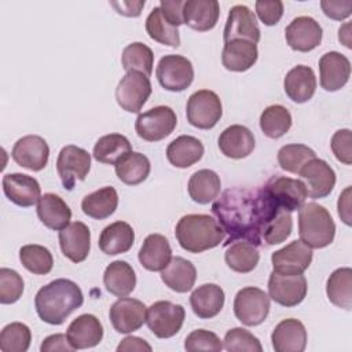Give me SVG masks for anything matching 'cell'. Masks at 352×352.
Wrapping results in <instances>:
<instances>
[{"label": "cell", "instance_id": "6f0895ef", "mask_svg": "<svg viewBox=\"0 0 352 352\" xmlns=\"http://www.w3.org/2000/svg\"><path fill=\"white\" fill-rule=\"evenodd\" d=\"M40 351L41 352H51V351L72 352V351H74V348L70 345V342L67 340V336H65V334H52V336H48L47 338L43 340Z\"/></svg>", "mask_w": 352, "mask_h": 352}, {"label": "cell", "instance_id": "44dd1931", "mask_svg": "<svg viewBox=\"0 0 352 352\" xmlns=\"http://www.w3.org/2000/svg\"><path fill=\"white\" fill-rule=\"evenodd\" d=\"M59 245L65 257L73 263L84 261L91 250V231L82 221H73L59 231Z\"/></svg>", "mask_w": 352, "mask_h": 352}, {"label": "cell", "instance_id": "816d5d0a", "mask_svg": "<svg viewBox=\"0 0 352 352\" xmlns=\"http://www.w3.org/2000/svg\"><path fill=\"white\" fill-rule=\"evenodd\" d=\"M184 349L188 352H197V351L219 352L223 349V342L213 331L198 329L191 331L186 337Z\"/></svg>", "mask_w": 352, "mask_h": 352}, {"label": "cell", "instance_id": "db71d44e", "mask_svg": "<svg viewBox=\"0 0 352 352\" xmlns=\"http://www.w3.org/2000/svg\"><path fill=\"white\" fill-rule=\"evenodd\" d=\"M256 12L260 21L267 26L276 25L283 15V3L280 0L274 1H256Z\"/></svg>", "mask_w": 352, "mask_h": 352}, {"label": "cell", "instance_id": "60d3db41", "mask_svg": "<svg viewBox=\"0 0 352 352\" xmlns=\"http://www.w3.org/2000/svg\"><path fill=\"white\" fill-rule=\"evenodd\" d=\"M132 151V144L121 133H109L99 138L94 146L92 155L100 164L116 165L120 158Z\"/></svg>", "mask_w": 352, "mask_h": 352}, {"label": "cell", "instance_id": "836d02e7", "mask_svg": "<svg viewBox=\"0 0 352 352\" xmlns=\"http://www.w3.org/2000/svg\"><path fill=\"white\" fill-rule=\"evenodd\" d=\"M161 279L170 290L187 293L195 283L197 270L190 260L176 256L172 257L169 264L161 271Z\"/></svg>", "mask_w": 352, "mask_h": 352}, {"label": "cell", "instance_id": "4dcf8cb0", "mask_svg": "<svg viewBox=\"0 0 352 352\" xmlns=\"http://www.w3.org/2000/svg\"><path fill=\"white\" fill-rule=\"evenodd\" d=\"M37 216L47 228L60 231L70 224L72 210L59 195L47 192L37 202Z\"/></svg>", "mask_w": 352, "mask_h": 352}, {"label": "cell", "instance_id": "f546056e", "mask_svg": "<svg viewBox=\"0 0 352 352\" xmlns=\"http://www.w3.org/2000/svg\"><path fill=\"white\" fill-rule=\"evenodd\" d=\"M224 300V290L219 285L205 283L191 293L190 305L199 319H210L223 309Z\"/></svg>", "mask_w": 352, "mask_h": 352}, {"label": "cell", "instance_id": "c3c4849f", "mask_svg": "<svg viewBox=\"0 0 352 352\" xmlns=\"http://www.w3.org/2000/svg\"><path fill=\"white\" fill-rule=\"evenodd\" d=\"M32 331L21 322H12L0 333V349L3 352H26L30 346Z\"/></svg>", "mask_w": 352, "mask_h": 352}, {"label": "cell", "instance_id": "7402d4cb", "mask_svg": "<svg viewBox=\"0 0 352 352\" xmlns=\"http://www.w3.org/2000/svg\"><path fill=\"white\" fill-rule=\"evenodd\" d=\"M1 183L4 195L18 206H33L41 197L40 184L33 176L25 173H6Z\"/></svg>", "mask_w": 352, "mask_h": 352}, {"label": "cell", "instance_id": "83f0119b", "mask_svg": "<svg viewBox=\"0 0 352 352\" xmlns=\"http://www.w3.org/2000/svg\"><path fill=\"white\" fill-rule=\"evenodd\" d=\"M258 58L257 44L249 40H231L224 43L221 52V63L230 72H246Z\"/></svg>", "mask_w": 352, "mask_h": 352}, {"label": "cell", "instance_id": "b9f144b4", "mask_svg": "<svg viewBox=\"0 0 352 352\" xmlns=\"http://www.w3.org/2000/svg\"><path fill=\"white\" fill-rule=\"evenodd\" d=\"M292 114L282 104H271L265 107L260 116V128L270 139H279L292 128Z\"/></svg>", "mask_w": 352, "mask_h": 352}, {"label": "cell", "instance_id": "11a10c76", "mask_svg": "<svg viewBox=\"0 0 352 352\" xmlns=\"http://www.w3.org/2000/svg\"><path fill=\"white\" fill-rule=\"evenodd\" d=\"M320 7H322L324 15L334 21L346 19L352 12V1L351 0H342V1L322 0Z\"/></svg>", "mask_w": 352, "mask_h": 352}, {"label": "cell", "instance_id": "8fae6325", "mask_svg": "<svg viewBox=\"0 0 352 352\" xmlns=\"http://www.w3.org/2000/svg\"><path fill=\"white\" fill-rule=\"evenodd\" d=\"M89 169L91 154L85 148L74 144L60 148L56 160V170L67 191H72L78 180H85Z\"/></svg>", "mask_w": 352, "mask_h": 352}, {"label": "cell", "instance_id": "f907efd6", "mask_svg": "<svg viewBox=\"0 0 352 352\" xmlns=\"http://www.w3.org/2000/svg\"><path fill=\"white\" fill-rule=\"evenodd\" d=\"M25 283L22 276L11 268H0V302L14 304L23 293Z\"/></svg>", "mask_w": 352, "mask_h": 352}, {"label": "cell", "instance_id": "d6986e66", "mask_svg": "<svg viewBox=\"0 0 352 352\" xmlns=\"http://www.w3.org/2000/svg\"><path fill=\"white\" fill-rule=\"evenodd\" d=\"M298 175L305 180V187L308 197L312 199H319L327 197L336 186V172L334 169L320 158H314L308 161L298 172Z\"/></svg>", "mask_w": 352, "mask_h": 352}, {"label": "cell", "instance_id": "e0dca14e", "mask_svg": "<svg viewBox=\"0 0 352 352\" xmlns=\"http://www.w3.org/2000/svg\"><path fill=\"white\" fill-rule=\"evenodd\" d=\"M260 37V28L253 11L243 4L231 7L223 32L224 43L241 38L257 44Z\"/></svg>", "mask_w": 352, "mask_h": 352}, {"label": "cell", "instance_id": "ab89813d", "mask_svg": "<svg viewBox=\"0 0 352 352\" xmlns=\"http://www.w3.org/2000/svg\"><path fill=\"white\" fill-rule=\"evenodd\" d=\"M329 301L342 309H352V270L349 267L337 268L326 282Z\"/></svg>", "mask_w": 352, "mask_h": 352}, {"label": "cell", "instance_id": "6da1fadb", "mask_svg": "<svg viewBox=\"0 0 352 352\" xmlns=\"http://www.w3.org/2000/svg\"><path fill=\"white\" fill-rule=\"evenodd\" d=\"M212 213L217 223L228 234L224 243L249 241L256 246L263 243L261 231L267 217V208L260 190L232 187L213 202Z\"/></svg>", "mask_w": 352, "mask_h": 352}, {"label": "cell", "instance_id": "680465c9", "mask_svg": "<svg viewBox=\"0 0 352 352\" xmlns=\"http://www.w3.org/2000/svg\"><path fill=\"white\" fill-rule=\"evenodd\" d=\"M110 6L116 8V11L125 16H139L142 8L144 7V0L139 1H111Z\"/></svg>", "mask_w": 352, "mask_h": 352}, {"label": "cell", "instance_id": "4316f807", "mask_svg": "<svg viewBox=\"0 0 352 352\" xmlns=\"http://www.w3.org/2000/svg\"><path fill=\"white\" fill-rule=\"evenodd\" d=\"M283 89L293 102H308L316 91V77L314 70L305 65L294 66L285 76Z\"/></svg>", "mask_w": 352, "mask_h": 352}, {"label": "cell", "instance_id": "52a82bcc", "mask_svg": "<svg viewBox=\"0 0 352 352\" xmlns=\"http://www.w3.org/2000/svg\"><path fill=\"white\" fill-rule=\"evenodd\" d=\"M184 318L186 311L180 304L161 300L147 308L146 323L155 337L170 338L180 331Z\"/></svg>", "mask_w": 352, "mask_h": 352}, {"label": "cell", "instance_id": "f35d334b", "mask_svg": "<svg viewBox=\"0 0 352 352\" xmlns=\"http://www.w3.org/2000/svg\"><path fill=\"white\" fill-rule=\"evenodd\" d=\"M117 177L128 186H136L144 182L150 175V161L148 158L136 151H129L114 165Z\"/></svg>", "mask_w": 352, "mask_h": 352}, {"label": "cell", "instance_id": "3957f363", "mask_svg": "<svg viewBox=\"0 0 352 352\" xmlns=\"http://www.w3.org/2000/svg\"><path fill=\"white\" fill-rule=\"evenodd\" d=\"M182 249L190 253H202L219 246L224 239V230L209 214H186L175 228Z\"/></svg>", "mask_w": 352, "mask_h": 352}, {"label": "cell", "instance_id": "d6a6232c", "mask_svg": "<svg viewBox=\"0 0 352 352\" xmlns=\"http://www.w3.org/2000/svg\"><path fill=\"white\" fill-rule=\"evenodd\" d=\"M204 144L191 135H182L173 139L166 147V158L175 166L186 169L197 164L204 155Z\"/></svg>", "mask_w": 352, "mask_h": 352}, {"label": "cell", "instance_id": "484cf974", "mask_svg": "<svg viewBox=\"0 0 352 352\" xmlns=\"http://www.w3.org/2000/svg\"><path fill=\"white\" fill-rule=\"evenodd\" d=\"M217 143L220 151L232 160H241L250 155L256 146L253 132L239 124L227 126L220 133Z\"/></svg>", "mask_w": 352, "mask_h": 352}, {"label": "cell", "instance_id": "ffe728a7", "mask_svg": "<svg viewBox=\"0 0 352 352\" xmlns=\"http://www.w3.org/2000/svg\"><path fill=\"white\" fill-rule=\"evenodd\" d=\"M319 74L320 87L324 91H338L349 81L351 62L341 52H326L319 59Z\"/></svg>", "mask_w": 352, "mask_h": 352}, {"label": "cell", "instance_id": "ac0fdd59", "mask_svg": "<svg viewBox=\"0 0 352 352\" xmlns=\"http://www.w3.org/2000/svg\"><path fill=\"white\" fill-rule=\"evenodd\" d=\"M11 157L19 166L38 172L48 164L50 147L41 136L28 135L15 142Z\"/></svg>", "mask_w": 352, "mask_h": 352}, {"label": "cell", "instance_id": "bcb514c9", "mask_svg": "<svg viewBox=\"0 0 352 352\" xmlns=\"http://www.w3.org/2000/svg\"><path fill=\"white\" fill-rule=\"evenodd\" d=\"M276 158H278V164L283 170L298 175L300 169L308 161L316 158V154L311 147L305 144L293 143V144L282 146L278 151Z\"/></svg>", "mask_w": 352, "mask_h": 352}, {"label": "cell", "instance_id": "91938a15", "mask_svg": "<svg viewBox=\"0 0 352 352\" xmlns=\"http://www.w3.org/2000/svg\"><path fill=\"white\" fill-rule=\"evenodd\" d=\"M338 216L341 220L346 224L351 226V186H348L338 197Z\"/></svg>", "mask_w": 352, "mask_h": 352}, {"label": "cell", "instance_id": "74e56055", "mask_svg": "<svg viewBox=\"0 0 352 352\" xmlns=\"http://www.w3.org/2000/svg\"><path fill=\"white\" fill-rule=\"evenodd\" d=\"M118 206V194L114 187L106 186L88 195L81 201V209L84 214L95 220H103L110 217Z\"/></svg>", "mask_w": 352, "mask_h": 352}, {"label": "cell", "instance_id": "8992f818", "mask_svg": "<svg viewBox=\"0 0 352 352\" xmlns=\"http://www.w3.org/2000/svg\"><path fill=\"white\" fill-rule=\"evenodd\" d=\"M186 116L190 125L198 129H212L223 116L219 95L210 89H199L191 94L187 100Z\"/></svg>", "mask_w": 352, "mask_h": 352}, {"label": "cell", "instance_id": "7bdbcfd3", "mask_svg": "<svg viewBox=\"0 0 352 352\" xmlns=\"http://www.w3.org/2000/svg\"><path fill=\"white\" fill-rule=\"evenodd\" d=\"M146 32L151 40L160 44L169 47L180 45V34L177 28H175L165 19L160 6L154 7L146 18Z\"/></svg>", "mask_w": 352, "mask_h": 352}, {"label": "cell", "instance_id": "ee69618b", "mask_svg": "<svg viewBox=\"0 0 352 352\" xmlns=\"http://www.w3.org/2000/svg\"><path fill=\"white\" fill-rule=\"evenodd\" d=\"M121 65L124 70L128 72H138L144 76H150L153 73L154 66V54L150 47L140 41H135L128 44L122 50L121 55Z\"/></svg>", "mask_w": 352, "mask_h": 352}, {"label": "cell", "instance_id": "5bb4252c", "mask_svg": "<svg viewBox=\"0 0 352 352\" xmlns=\"http://www.w3.org/2000/svg\"><path fill=\"white\" fill-rule=\"evenodd\" d=\"M147 307L136 298L120 297L114 301L109 311L110 322L116 331L128 334L139 330L146 322Z\"/></svg>", "mask_w": 352, "mask_h": 352}, {"label": "cell", "instance_id": "4fadbf2b", "mask_svg": "<svg viewBox=\"0 0 352 352\" xmlns=\"http://www.w3.org/2000/svg\"><path fill=\"white\" fill-rule=\"evenodd\" d=\"M308 285L302 274L283 275L272 271L268 279V296L282 307H296L301 304L307 296Z\"/></svg>", "mask_w": 352, "mask_h": 352}, {"label": "cell", "instance_id": "8d00e7d4", "mask_svg": "<svg viewBox=\"0 0 352 352\" xmlns=\"http://www.w3.org/2000/svg\"><path fill=\"white\" fill-rule=\"evenodd\" d=\"M220 176L212 169H199L190 176L187 190L190 198L201 205H206L216 199L220 194Z\"/></svg>", "mask_w": 352, "mask_h": 352}, {"label": "cell", "instance_id": "f6af8a7d", "mask_svg": "<svg viewBox=\"0 0 352 352\" xmlns=\"http://www.w3.org/2000/svg\"><path fill=\"white\" fill-rule=\"evenodd\" d=\"M19 260L22 265L34 275H47L54 267L51 252L41 245H25L19 249Z\"/></svg>", "mask_w": 352, "mask_h": 352}, {"label": "cell", "instance_id": "7dc6e473", "mask_svg": "<svg viewBox=\"0 0 352 352\" xmlns=\"http://www.w3.org/2000/svg\"><path fill=\"white\" fill-rule=\"evenodd\" d=\"M293 228L292 214L287 210L278 209L264 224L261 231V241L267 245H278L285 242Z\"/></svg>", "mask_w": 352, "mask_h": 352}, {"label": "cell", "instance_id": "6125c7cd", "mask_svg": "<svg viewBox=\"0 0 352 352\" xmlns=\"http://www.w3.org/2000/svg\"><path fill=\"white\" fill-rule=\"evenodd\" d=\"M349 26L351 23L346 22L344 26H341L338 29V40L346 47V48H351V34H349Z\"/></svg>", "mask_w": 352, "mask_h": 352}, {"label": "cell", "instance_id": "2e32d148", "mask_svg": "<svg viewBox=\"0 0 352 352\" xmlns=\"http://www.w3.org/2000/svg\"><path fill=\"white\" fill-rule=\"evenodd\" d=\"M274 271L283 275L302 274L312 263V249L302 241H293L271 254Z\"/></svg>", "mask_w": 352, "mask_h": 352}, {"label": "cell", "instance_id": "603a6c76", "mask_svg": "<svg viewBox=\"0 0 352 352\" xmlns=\"http://www.w3.org/2000/svg\"><path fill=\"white\" fill-rule=\"evenodd\" d=\"M66 336L74 349L92 348L102 341L103 326L95 315L82 314L72 320Z\"/></svg>", "mask_w": 352, "mask_h": 352}, {"label": "cell", "instance_id": "f1b7e54d", "mask_svg": "<svg viewBox=\"0 0 352 352\" xmlns=\"http://www.w3.org/2000/svg\"><path fill=\"white\" fill-rule=\"evenodd\" d=\"M139 261L147 271H162L172 258L169 241L161 234H150L139 250Z\"/></svg>", "mask_w": 352, "mask_h": 352}, {"label": "cell", "instance_id": "e575fe53", "mask_svg": "<svg viewBox=\"0 0 352 352\" xmlns=\"http://www.w3.org/2000/svg\"><path fill=\"white\" fill-rule=\"evenodd\" d=\"M103 283L109 293L117 297H126L136 286V275L131 264L122 260L110 263L103 272Z\"/></svg>", "mask_w": 352, "mask_h": 352}, {"label": "cell", "instance_id": "9f6ffc18", "mask_svg": "<svg viewBox=\"0 0 352 352\" xmlns=\"http://www.w3.org/2000/svg\"><path fill=\"white\" fill-rule=\"evenodd\" d=\"M186 0H161L160 8L165 19L175 28L183 23V6Z\"/></svg>", "mask_w": 352, "mask_h": 352}, {"label": "cell", "instance_id": "7c38bea8", "mask_svg": "<svg viewBox=\"0 0 352 352\" xmlns=\"http://www.w3.org/2000/svg\"><path fill=\"white\" fill-rule=\"evenodd\" d=\"M151 82L147 76L128 72L117 84L116 100L128 113H139L151 95Z\"/></svg>", "mask_w": 352, "mask_h": 352}, {"label": "cell", "instance_id": "5b68a950", "mask_svg": "<svg viewBox=\"0 0 352 352\" xmlns=\"http://www.w3.org/2000/svg\"><path fill=\"white\" fill-rule=\"evenodd\" d=\"M260 188L275 208L290 213L298 210L308 197L307 187L302 180L286 176H272Z\"/></svg>", "mask_w": 352, "mask_h": 352}, {"label": "cell", "instance_id": "9a60e30c", "mask_svg": "<svg viewBox=\"0 0 352 352\" xmlns=\"http://www.w3.org/2000/svg\"><path fill=\"white\" fill-rule=\"evenodd\" d=\"M323 30L316 19L301 15L294 18L285 29V38L289 47L298 52L315 50L322 43Z\"/></svg>", "mask_w": 352, "mask_h": 352}, {"label": "cell", "instance_id": "681fc988", "mask_svg": "<svg viewBox=\"0 0 352 352\" xmlns=\"http://www.w3.org/2000/svg\"><path fill=\"white\" fill-rule=\"evenodd\" d=\"M223 346L230 351H246V352H261L263 346L260 340L243 327H234L224 336Z\"/></svg>", "mask_w": 352, "mask_h": 352}, {"label": "cell", "instance_id": "94428289", "mask_svg": "<svg viewBox=\"0 0 352 352\" xmlns=\"http://www.w3.org/2000/svg\"><path fill=\"white\" fill-rule=\"evenodd\" d=\"M151 349H153L151 345L147 344L143 338L133 337V336L125 337L124 340H121V342L117 346L118 352H122V351H147V352H150Z\"/></svg>", "mask_w": 352, "mask_h": 352}, {"label": "cell", "instance_id": "d4e9b609", "mask_svg": "<svg viewBox=\"0 0 352 352\" xmlns=\"http://www.w3.org/2000/svg\"><path fill=\"white\" fill-rule=\"evenodd\" d=\"M271 342L275 352H302L307 346L305 326L298 319H285L275 326Z\"/></svg>", "mask_w": 352, "mask_h": 352}, {"label": "cell", "instance_id": "cb8c5ba5", "mask_svg": "<svg viewBox=\"0 0 352 352\" xmlns=\"http://www.w3.org/2000/svg\"><path fill=\"white\" fill-rule=\"evenodd\" d=\"M220 16L217 0H186L183 6V23L197 32L213 29Z\"/></svg>", "mask_w": 352, "mask_h": 352}, {"label": "cell", "instance_id": "30bf717a", "mask_svg": "<svg viewBox=\"0 0 352 352\" xmlns=\"http://www.w3.org/2000/svg\"><path fill=\"white\" fill-rule=\"evenodd\" d=\"M160 85L170 92L187 89L194 80V67L183 55H165L160 59L155 70Z\"/></svg>", "mask_w": 352, "mask_h": 352}, {"label": "cell", "instance_id": "7a4b0ae2", "mask_svg": "<svg viewBox=\"0 0 352 352\" xmlns=\"http://www.w3.org/2000/svg\"><path fill=\"white\" fill-rule=\"evenodd\" d=\"M84 302L80 286L65 278L55 279L43 286L34 297V308L38 318L48 324H62L66 318Z\"/></svg>", "mask_w": 352, "mask_h": 352}, {"label": "cell", "instance_id": "f5cc1de1", "mask_svg": "<svg viewBox=\"0 0 352 352\" xmlns=\"http://www.w3.org/2000/svg\"><path fill=\"white\" fill-rule=\"evenodd\" d=\"M351 143H352V135H351V129H348V128L338 129L333 135L331 142H330V147H331L334 157L345 165H351V162H352Z\"/></svg>", "mask_w": 352, "mask_h": 352}, {"label": "cell", "instance_id": "277c9868", "mask_svg": "<svg viewBox=\"0 0 352 352\" xmlns=\"http://www.w3.org/2000/svg\"><path fill=\"white\" fill-rule=\"evenodd\" d=\"M298 235L311 249H323L334 241L336 224L330 212L316 204H302L298 209Z\"/></svg>", "mask_w": 352, "mask_h": 352}, {"label": "cell", "instance_id": "ba28073f", "mask_svg": "<svg viewBox=\"0 0 352 352\" xmlns=\"http://www.w3.org/2000/svg\"><path fill=\"white\" fill-rule=\"evenodd\" d=\"M177 117L169 106H155L138 116L135 131L146 142H160L176 128Z\"/></svg>", "mask_w": 352, "mask_h": 352}, {"label": "cell", "instance_id": "1f68e13d", "mask_svg": "<svg viewBox=\"0 0 352 352\" xmlns=\"http://www.w3.org/2000/svg\"><path fill=\"white\" fill-rule=\"evenodd\" d=\"M135 242V231L125 221H114L106 226L99 236V249L109 256L126 253Z\"/></svg>", "mask_w": 352, "mask_h": 352}, {"label": "cell", "instance_id": "d590c367", "mask_svg": "<svg viewBox=\"0 0 352 352\" xmlns=\"http://www.w3.org/2000/svg\"><path fill=\"white\" fill-rule=\"evenodd\" d=\"M258 246L249 241H234L228 245H226L224 252V260L230 270L239 272V274H248L253 271L260 260Z\"/></svg>", "mask_w": 352, "mask_h": 352}, {"label": "cell", "instance_id": "9c48e42d", "mask_svg": "<svg viewBox=\"0 0 352 352\" xmlns=\"http://www.w3.org/2000/svg\"><path fill=\"white\" fill-rule=\"evenodd\" d=\"M270 312V296L253 286L238 290L234 298V314L245 326L261 324Z\"/></svg>", "mask_w": 352, "mask_h": 352}]
</instances>
